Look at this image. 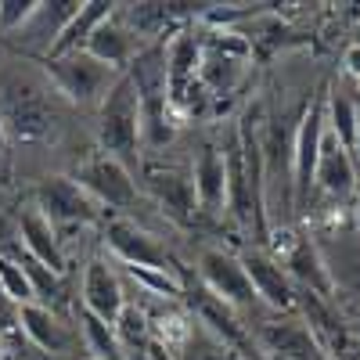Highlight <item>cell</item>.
Masks as SVG:
<instances>
[{"label":"cell","instance_id":"15","mask_svg":"<svg viewBox=\"0 0 360 360\" xmlns=\"http://www.w3.org/2000/svg\"><path fill=\"white\" fill-rule=\"evenodd\" d=\"M18 238H22L29 259H37L40 266H47L51 274H62V270H65V252H62L58 227L40 213L37 205H29L25 213L18 217Z\"/></svg>","mask_w":360,"mask_h":360},{"label":"cell","instance_id":"26","mask_svg":"<svg viewBox=\"0 0 360 360\" xmlns=\"http://www.w3.org/2000/svg\"><path fill=\"white\" fill-rule=\"evenodd\" d=\"M346 72H349L353 79H360V40L349 44V51H346Z\"/></svg>","mask_w":360,"mask_h":360},{"label":"cell","instance_id":"3","mask_svg":"<svg viewBox=\"0 0 360 360\" xmlns=\"http://www.w3.org/2000/svg\"><path fill=\"white\" fill-rule=\"evenodd\" d=\"M328 130L324 119V94H314V101L307 105L299 130L292 137V202L295 209H307L310 191H314V169H317V155H321V141Z\"/></svg>","mask_w":360,"mask_h":360},{"label":"cell","instance_id":"2","mask_svg":"<svg viewBox=\"0 0 360 360\" xmlns=\"http://www.w3.org/2000/svg\"><path fill=\"white\" fill-rule=\"evenodd\" d=\"M44 72H47V79H51V86L58 90V94H65L76 105H101L105 94L112 90V83L123 76V72L101 65L98 58H90L86 51L47 58Z\"/></svg>","mask_w":360,"mask_h":360},{"label":"cell","instance_id":"4","mask_svg":"<svg viewBox=\"0 0 360 360\" xmlns=\"http://www.w3.org/2000/svg\"><path fill=\"white\" fill-rule=\"evenodd\" d=\"M198 278L202 288L209 295H217L220 303H227L234 314L238 310H249L256 303V292L249 285V274L242 266V256L224 252V249H205L198 256Z\"/></svg>","mask_w":360,"mask_h":360},{"label":"cell","instance_id":"23","mask_svg":"<svg viewBox=\"0 0 360 360\" xmlns=\"http://www.w3.org/2000/svg\"><path fill=\"white\" fill-rule=\"evenodd\" d=\"M0 288L11 299L15 307H25V303H37V292H33V281H29L22 259L15 256H0Z\"/></svg>","mask_w":360,"mask_h":360},{"label":"cell","instance_id":"25","mask_svg":"<svg viewBox=\"0 0 360 360\" xmlns=\"http://www.w3.org/2000/svg\"><path fill=\"white\" fill-rule=\"evenodd\" d=\"M11 328H18V307L0 288V332H11Z\"/></svg>","mask_w":360,"mask_h":360},{"label":"cell","instance_id":"20","mask_svg":"<svg viewBox=\"0 0 360 360\" xmlns=\"http://www.w3.org/2000/svg\"><path fill=\"white\" fill-rule=\"evenodd\" d=\"M115 11V4H105V0H83L79 11L72 15V22L62 29V37H58V44L51 47L47 58H62V54H76L86 47V40L94 37V29ZM44 58V62H47Z\"/></svg>","mask_w":360,"mask_h":360},{"label":"cell","instance_id":"13","mask_svg":"<svg viewBox=\"0 0 360 360\" xmlns=\"http://www.w3.org/2000/svg\"><path fill=\"white\" fill-rule=\"evenodd\" d=\"M79 4L83 0H47V4H37V11H33V18H29L18 33H15V40H18V47H25V51H37V54H51V47L58 44V37H62V29L72 22V15L79 11Z\"/></svg>","mask_w":360,"mask_h":360},{"label":"cell","instance_id":"27","mask_svg":"<svg viewBox=\"0 0 360 360\" xmlns=\"http://www.w3.org/2000/svg\"><path fill=\"white\" fill-rule=\"evenodd\" d=\"M353 162H360V105H356V130H353V148H349Z\"/></svg>","mask_w":360,"mask_h":360},{"label":"cell","instance_id":"16","mask_svg":"<svg viewBox=\"0 0 360 360\" xmlns=\"http://www.w3.org/2000/svg\"><path fill=\"white\" fill-rule=\"evenodd\" d=\"M144 188L155 195V202L173 220H188L195 213L191 176H180L176 169H162V166H144Z\"/></svg>","mask_w":360,"mask_h":360},{"label":"cell","instance_id":"12","mask_svg":"<svg viewBox=\"0 0 360 360\" xmlns=\"http://www.w3.org/2000/svg\"><path fill=\"white\" fill-rule=\"evenodd\" d=\"M83 51H86L90 58H98L101 65H108V69H115V72H127V69L134 65V58H137L144 47H141V40L134 37V29L112 11V15L94 29V37L86 40Z\"/></svg>","mask_w":360,"mask_h":360},{"label":"cell","instance_id":"5","mask_svg":"<svg viewBox=\"0 0 360 360\" xmlns=\"http://www.w3.org/2000/svg\"><path fill=\"white\" fill-rule=\"evenodd\" d=\"M76 184L86 191V198L94 205L108 209H130L137 202V184L123 162H115L112 155H94L76 169Z\"/></svg>","mask_w":360,"mask_h":360},{"label":"cell","instance_id":"1","mask_svg":"<svg viewBox=\"0 0 360 360\" xmlns=\"http://www.w3.org/2000/svg\"><path fill=\"white\" fill-rule=\"evenodd\" d=\"M98 144L101 155H112L123 166L141 152V94L127 72L112 83L105 101L98 105Z\"/></svg>","mask_w":360,"mask_h":360},{"label":"cell","instance_id":"24","mask_svg":"<svg viewBox=\"0 0 360 360\" xmlns=\"http://www.w3.org/2000/svg\"><path fill=\"white\" fill-rule=\"evenodd\" d=\"M40 0H0V33H18L33 18Z\"/></svg>","mask_w":360,"mask_h":360},{"label":"cell","instance_id":"6","mask_svg":"<svg viewBox=\"0 0 360 360\" xmlns=\"http://www.w3.org/2000/svg\"><path fill=\"white\" fill-rule=\"evenodd\" d=\"M105 245L112 249V256L123 266H137V270H162V274H173L169 252L159 245L155 234H148L144 227H137L127 217H112L105 224Z\"/></svg>","mask_w":360,"mask_h":360},{"label":"cell","instance_id":"14","mask_svg":"<svg viewBox=\"0 0 360 360\" xmlns=\"http://www.w3.org/2000/svg\"><path fill=\"white\" fill-rule=\"evenodd\" d=\"M356 162L346 148L324 130V141H321V155H317V169H314V188H321L328 198H349L356 191Z\"/></svg>","mask_w":360,"mask_h":360},{"label":"cell","instance_id":"9","mask_svg":"<svg viewBox=\"0 0 360 360\" xmlns=\"http://www.w3.org/2000/svg\"><path fill=\"white\" fill-rule=\"evenodd\" d=\"M79 295H83V314L98 317L105 324L115 328V321L123 317L127 310V292H123V281L119 274L105 263V259H90L86 270H83V285H79Z\"/></svg>","mask_w":360,"mask_h":360},{"label":"cell","instance_id":"18","mask_svg":"<svg viewBox=\"0 0 360 360\" xmlns=\"http://www.w3.org/2000/svg\"><path fill=\"white\" fill-rule=\"evenodd\" d=\"M335 238V252H321V263L332 278V288H349L360 292V231H342Z\"/></svg>","mask_w":360,"mask_h":360},{"label":"cell","instance_id":"22","mask_svg":"<svg viewBox=\"0 0 360 360\" xmlns=\"http://www.w3.org/2000/svg\"><path fill=\"white\" fill-rule=\"evenodd\" d=\"M79 332H83L86 349H90L94 360H127V349H123V342H119L112 324H105V321H98V317H90V314L79 310Z\"/></svg>","mask_w":360,"mask_h":360},{"label":"cell","instance_id":"28","mask_svg":"<svg viewBox=\"0 0 360 360\" xmlns=\"http://www.w3.org/2000/svg\"><path fill=\"white\" fill-rule=\"evenodd\" d=\"M4 144H8V130H4V123H0V152H4Z\"/></svg>","mask_w":360,"mask_h":360},{"label":"cell","instance_id":"17","mask_svg":"<svg viewBox=\"0 0 360 360\" xmlns=\"http://www.w3.org/2000/svg\"><path fill=\"white\" fill-rule=\"evenodd\" d=\"M18 328L29 335V342H33L37 349H44V353H65L72 346V332L44 303L18 307Z\"/></svg>","mask_w":360,"mask_h":360},{"label":"cell","instance_id":"21","mask_svg":"<svg viewBox=\"0 0 360 360\" xmlns=\"http://www.w3.org/2000/svg\"><path fill=\"white\" fill-rule=\"evenodd\" d=\"M324 119H328V134L349 152L353 148V130H356V101L346 94L342 86H335L332 94H324Z\"/></svg>","mask_w":360,"mask_h":360},{"label":"cell","instance_id":"10","mask_svg":"<svg viewBox=\"0 0 360 360\" xmlns=\"http://www.w3.org/2000/svg\"><path fill=\"white\" fill-rule=\"evenodd\" d=\"M242 266H245V274H249V285L256 292V299L266 307V310H274V314H288L295 310V285L292 278L285 274V266L263 252V249H249L242 256Z\"/></svg>","mask_w":360,"mask_h":360},{"label":"cell","instance_id":"30","mask_svg":"<svg viewBox=\"0 0 360 360\" xmlns=\"http://www.w3.org/2000/svg\"><path fill=\"white\" fill-rule=\"evenodd\" d=\"M86 360H94V356H86Z\"/></svg>","mask_w":360,"mask_h":360},{"label":"cell","instance_id":"7","mask_svg":"<svg viewBox=\"0 0 360 360\" xmlns=\"http://www.w3.org/2000/svg\"><path fill=\"white\" fill-rule=\"evenodd\" d=\"M256 342L266 360H328L324 342L314 335V328L303 317H285V321H263Z\"/></svg>","mask_w":360,"mask_h":360},{"label":"cell","instance_id":"11","mask_svg":"<svg viewBox=\"0 0 360 360\" xmlns=\"http://www.w3.org/2000/svg\"><path fill=\"white\" fill-rule=\"evenodd\" d=\"M191 191H195V205L209 217H220L227 209V166L217 144L198 148L195 166H191Z\"/></svg>","mask_w":360,"mask_h":360},{"label":"cell","instance_id":"19","mask_svg":"<svg viewBox=\"0 0 360 360\" xmlns=\"http://www.w3.org/2000/svg\"><path fill=\"white\" fill-rule=\"evenodd\" d=\"M188 303H191L195 317H198L220 342H227V346H245V332H242V324H238V317H234V310H231L227 303H220L217 295H209L202 285L188 295Z\"/></svg>","mask_w":360,"mask_h":360},{"label":"cell","instance_id":"8","mask_svg":"<svg viewBox=\"0 0 360 360\" xmlns=\"http://www.w3.org/2000/svg\"><path fill=\"white\" fill-rule=\"evenodd\" d=\"M40 213L54 224V227H72V224H90L98 217L94 202L86 198V191L76 184L72 176H47L37 188V202Z\"/></svg>","mask_w":360,"mask_h":360},{"label":"cell","instance_id":"29","mask_svg":"<svg viewBox=\"0 0 360 360\" xmlns=\"http://www.w3.org/2000/svg\"><path fill=\"white\" fill-rule=\"evenodd\" d=\"M353 195H356V217H360V176H356V191Z\"/></svg>","mask_w":360,"mask_h":360}]
</instances>
